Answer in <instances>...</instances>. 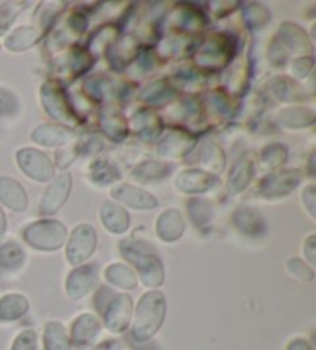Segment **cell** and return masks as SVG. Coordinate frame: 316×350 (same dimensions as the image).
I'll return each mask as SVG.
<instances>
[{
    "label": "cell",
    "instance_id": "49",
    "mask_svg": "<svg viewBox=\"0 0 316 350\" xmlns=\"http://www.w3.org/2000/svg\"><path fill=\"white\" fill-rule=\"evenodd\" d=\"M13 350H36V334L33 330H25L16 338Z\"/></svg>",
    "mask_w": 316,
    "mask_h": 350
},
{
    "label": "cell",
    "instance_id": "2",
    "mask_svg": "<svg viewBox=\"0 0 316 350\" xmlns=\"http://www.w3.org/2000/svg\"><path fill=\"white\" fill-rule=\"evenodd\" d=\"M166 315V301L162 293L150 292L141 298L136 312L135 336L137 340H147L159 330Z\"/></svg>",
    "mask_w": 316,
    "mask_h": 350
},
{
    "label": "cell",
    "instance_id": "44",
    "mask_svg": "<svg viewBox=\"0 0 316 350\" xmlns=\"http://www.w3.org/2000/svg\"><path fill=\"white\" fill-rule=\"evenodd\" d=\"M103 144L102 141L97 136H85L83 139H81V142L77 144V153L79 154H88V156H93L97 154L102 150Z\"/></svg>",
    "mask_w": 316,
    "mask_h": 350
},
{
    "label": "cell",
    "instance_id": "48",
    "mask_svg": "<svg viewBox=\"0 0 316 350\" xmlns=\"http://www.w3.org/2000/svg\"><path fill=\"white\" fill-rule=\"evenodd\" d=\"M269 56H270V62H272L273 65L281 66V65L285 64V60H287L289 51L285 50V48L281 45V42H279L278 39H275V40L272 42Z\"/></svg>",
    "mask_w": 316,
    "mask_h": 350
},
{
    "label": "cell",
    "instance_id": "37",
    "mask_svg": "<svg viewBox=\"0 0 316 350\" xmlns=\"http://www.w3.org/2000/svg\"><path fill=\"white\" fill-rule=\"evenodd\" d=\"M287 161V148L281 144H272V146L265 147L261 153V162L267 168L272 170H279Z\"/></svg>",
    "mask_w": 316,
    "mask_h": 350
},
{
    "label": "cell",
    "instance_id": "30",
    "mask_svg": "<svg viewBox=\"0 0 316 350\" xmlns=\"http://www.w3.org/2000/svg\"><path fill=\"white\" fill-rule=\"evenodd\" d=\"M136 56V44L135 40L127 38L124 40L118 42L110 46L108 50V60L110 64L114 66V68H122L129 62H131V59Z\"/></svg>",
    "mask_w": 316,
    "mask_h": 350
},
{
    "label": "cell",
    "instance_id": "7",
    "mask_svg": "<svg viewBox=\"0 0 316 350\" xmlns=\"http://www.w3.org/2000/svg\"><path fill=\"white\" fill-rule=\"evenodd\" d=\"M97 234L90 224H81L73 230L68 247H66V259L71 264H81L91 256L96 249Z\"/></svg>",
    "mask_w": 316,
    "mask_h": 350
},
{
    "label": "cell",
    "instance_id": "46",
    "mask_svg": "<svg viewBox=\"0 0 316 350\" xmlns=\"http://www.w3.org/2000/svg\"><path fill=\"white\" fill-rule=\"evenodd\" d=\"M14 5L16 3H7L3 5V7H0V36L7 31L8 27L11 25V22L14 21L16 14L22 10V8H13Z\"/></svg>",
    "mask_w": 316,
    "mask_h": 350
},
{
    "label": "cell",
    "instance_id": "47",
    "mask_svg": "<svg viewBox=\"0 0 316 350\" xmlns=\"http://www.w3.org/2000/svg\"><path fill=\"white\" fill-rule=\"evenodd\" d=\"M289 270L295 276L300 278V280H304V281H312L313 280L312 269H308L307 265L301 261V259H290Z\"/></svg>",
    "mask_w": 316,
    "mask_h": 350
},
{
    "label": "cell",
    "instance_id": "28",
    "mask_svg": "<svg viewBox=\"0 0 316 350\" xmlns=\"http://www.w3.org/2000/svg\"><path fill=\"white\" fill-rule=\"evenodd\" d=\"M173 98L174 90L166 79L148 83V85L142 90L141 94V99L150 105H162L166 104V102L172 100Z\"/></svg>",
    "mask_w": 316,
    "mask_h": 350
},
{
    "label": "cell",
    "instance_id": "22",
    "mask_svg": "<svg viewBox=\"0 0 316 350\" xmlns=\"http://www.w3.org/2000/svg\"><path fill=\"white\" fill-rule=\"evenodd\" d=\"M233 224L246 234H261L267 230L265 221L258 210L250 207H239L233 213Z\"/></svg>",
    "mask_w": 316,
    "mask_h": 350
},
{
    "label": "cell",
    "instance_id": "34",
    "mask_svg": "<svg viewBox=\"0 0 316 350\" xmlns=\"http://www.w3.org/2000/svg\"><path fill=\"white\" fill-rule=\"evenodd\" d=\"M200 162H202V165L209 167L210 170L221 172L226 167V158H224L222 150L213 141L204 142L202 150H200Z\"/></svg>",
    "mask_w": 316,
    "mask_h": 350
},
{
    "label": "cell",
    "instance_id": "12",
    "mask_svg": "<svg viewBox=\"0 0 316 350\" xmlns=\"http://www.w3.org/2000/svg\"><path fill=\"white\" fill-rule=\"evenodd\" d=\"M194 147V136L184 130H172L162 139L157 153L168 158H182Z\"/></svg>",
    "mask_w": 316,
    "mask_h": 350
},
{
    "label": "cell",
    "instance_id": "1",
    "mask_svg": "<svg viewBox=\"0 0 316 350\" xmlns=\"http://www.w3.org/2000/svg\"><path fill=\"white\" fill-rule=\"evenodd\" d=\"M120 250L129 261L136 265L145 284L150 287L162 284L163 271L161 261L147 244L139 243V241H122Z\"/></svg>",
    "mask_w": 316,
    "mask_h": 350
},
{
    "label": "cell",
    "instance_id": "43",
    "mask_svg": "<svg viewBox=\"0 0 316 350\" xmlns=\"http://www.w3.org/2000/svg\"><path fill=\"white\" fill-rule=\"evenodd\" d=\"M207 102L211 107L216 114L220 116H228L230 114V107H232V102H230V98L226 93L216 92V93H210L207 96Z\"/></svg>",
    "mask_w": 316,
    "mask_h": 350
},
{
    "label": "cell",
    "instance_id": "52",
    "mask_svg": "<svg viewBox=\"0 0 316 350\" xmlns=\"http://www.w3.org/2000/svg\"><path fill=\"white\" fill-rule=\"evenodd\" d=\"M87 23H88L87 19H85V17L82 14H79V13H75L68 19V27H70L71 31L76 33V34L83 33L85 29H87Z\"/></svg>",
    "mask_w": 316,
    "mask_h": 350
},
{
    "label": "cell",
    "instance_id": "53",
    "mask_svg": "<svg viewBox=\"0 0 316 350\" xmlns=\"http://www.w3.org/2000/svg\"><path fill=\"white\" fill-rule=\"evenodd\" d=\"M304 250L307 253V258L310 261H315V237H308V239L306 241V244H304Z\"/></svg>",
    "mask_w": 316,
    "mask_h": 350
},
{
    "label": "cell",
    "instance_id": "6",
    "mask_svg": "<svg viewBox=\"0 0 316 350\" xmlns=\"http://www.w3.org/2000/svg\"><path fill=\"white\" fill-rule=\"evenodd\" d=\"M16 161L21 170L38 183H48L54 178V167L51 161L39 150L22 148L17 152Z\"/></svg>",
    "mask_w": 316,
    "mask_h": 350
},
{
    "label": "cell",
    "instance_id": "38",
    "mask_svg": "<svg viewBox=\"0 0 316 350\" xmlns=\"http://www.w3.org/2000/svg\"><path fill=\"white\" fill-rule=\"evenodd\" d=\"M105 276L108 281H111L113 284H116L122 288H135L136 287V276L133 271L122 264H114L107 270Z\"/></svg>",
    "mask_w": 316,
    "mask_h": 350
},
{
    "label": "cell",
    "instance_id": "32",
    "mask_svg": "<svg viewBox=\"0 0 316 350\" xmlns=\"http://www.w3.org/2000/svg\"><path fill=\"white\" fill-rule=\"evenodd\" d=\"M272 92L276 94L278 99H281L284 102H296L306 99V96L301 92L300 85L285 76L275 77V79L272 81Z\"/></svg>",
    "mask_w": 316,
    "mask_h": 350
},
{
    "label": "cell",
    "instance_id": "13",
    "mask_svg": "<svg viewBox=\"0 0 316 350\" xmlns=\"http://www.w3.org/2000/svg\"><path fill=\"white\" fill-rule=\"evenodd\" d=\"M0 202L13 212H23L28 207L27 191L14 178L0 176Z\"/></svg>",
    "mask_w": 316,
    "mask_h": 350
},
{
    "label": "cell",
    "instance_id": "5",
    "mask_svg": "<svg viewBox=\"0 0 316 350\" xmlns=\"http://www.w3.org/2000/svg\"><path fill=\"white\" fill-rule=\"evenodd\" d=\"M40 100L44 110L50 114L53 119L64 120V122H73L76 120L75 110L70 105L62 85L56 81L47 82L40 90Z\"/></svg>",
    "mask_w": 316,
    "mask_h": 350
},
{
    "label": "cell",
    "instance_id": "10",
    "mask_svg": "<svg viewBox=\"0 0 316 350\" xmlns=\"http://www.w3.org/2000/svg\"><path fill=\"white\" fill-rule=\"evenodd\" d=\"M111 196L120 204H125L136 210H151L157 207V199L153 195L130 184H119L113 187Z\"/></svg>",
    "mask_w": 316,
    "mask_h": 350
},
{
    "label": "cell",
    "instance_id": "31",
    "mask_svg": "<svg viewBox=\"0 0 316 350\" xmlns=\"http://www.w3.org/2000/svg\"><path fill=\"white\" fill-rule=\"evenodd\" d=\"M28 309V301L22 295H7L0 299V319L13 321L21 318Z\"/></svg>",
    "mask_w": 316,
    "mask_h": 350
},
{
    "label": "cell",
    "instance_id": "23",
    "mask_svg": "<svg viewBox=\"0 0 316 350\" xmlns=\"http://www.w3.org/2000/svg\"><path fill=\"white\" fill-rule=\"evenodd\" d=\"M254 168H253V159L250 156L239 159L232 168L228 176V195H238L242 190H246L248 184L252 183Z\"/></svg>",
    "mask_w": 316,
    "mask_h": 350
},
{
    "label": "cell",
    "instance_id": "33",
    "mask_svg": "<svg viewBox=\"0 0 316 350\" xmlns=\"http://www.w3.org/2000/svg\"><path fill=\"white\" fill-rule=\"evenodd\" d=\"M23 259H25V252L14 241H10L0 247V269H19L23 264Z\"/></svg>",
    "mask_w": 316,
    "mask_h": 350
},
{
    "label": "cell",
    "instance_id": "51",
    "mask_svg": "<svg viewBox=\"0 0 316 350\" xmlns=\"http://www.w3.org/2000/svg\"><path fill=\"white\" fill-rule=\"evenodd\" d=\"M316 190H315V185H307L306 189L302 191V202L306 205L307 212L310 213L312 218H315V208H316Z\"/></svg>",
    "mask_w": 316,
    "mask_h": 350
},
{
    "label": "cell",
    "instance_id": "15",
    "mask_svg": "<svg viewBox=\"0 0 316 350\" xmlns=\"http://www.w3.org/2000/svg\"><path fill=\"white\" fill-rule=\"evenodd\" d=\"M131 317V299L127 295H119L108 304L105 323L111 332H122L127 329Z\"/></svg>",
    "mask_w": 316,
    "mask_h": 350
},
{
    "label": "cell",
    "instance_id": "4",
    "mask_svg": "<svg viewBox=\"0 0 316 350\" xmlns=\"http://www.w3.org/2000/svg\"><path fill=\"white\" fill-rule=\"evenodd\" d=\"M233 51L235 45L227 34H215L209 38L196 54V64L202 68H220L227 65Z\"/></svg>",
    "mask_w": 316,
    "mask_h": 350
},
{
    "label": "cell",
    "instance_id": "21",
    "mask_svg": "<svg viewBox=\"0 0 316 350\" xmlns=\"http://www.w3.org/2000/svg\"><path fill=\"white\" fill-rule=\"evenodd\" d=\"M101 126L105 135L111 139V141L120 142L124 141L127 133H129V125H127V120L119 113L118 108L111 105L105 107L101 113Z\"/></svg>",
    "mask_w": 316,
    "mask_h": 350
},
{
    "label": "cell",
    "instance_id": "25",
    "mask_svg": "<svg viewBox=\"0 0 316 350\" xmlns=\"http://www.w3.org/2000/svg\"><path fill=\"white\" fill-rule=\"evenodd\" d=\"M88 178L93 184L99 187H105L120 180V172L113 162L105 161V159H97L90 167Z\"/></svg>",
    "mask_w": 316,
    "mask_h": 350
},
{
    "label": "cell",
    "instance_id": "36",
    "mask_svg": "<svg viewBox=\"0 0 316 350\" xmlns=\"http://www.w3.org/2000/svg\"><path fill=\"white\" fill-rule=\"evenodd\" d=\"M188 215H190L192 221L198 227L205 226L211 219V216H213V205L207 199H192L188 202Z\"/></svg>",
    "mask_w": 316,
    "mask_h": 350
},
{
    "label": "cell",
    "instance_id": "27",
    "mask_svg": "<svg viewBox=\"0 0 316 350\" xmlns=\"http://www.w3.org/2000/svg\"><path fill=\"white\" fill-rule=\"evenodd\" d=\"M172 22L176 28L182 29V31H196V29L202 28L205 21L204 16L196 8L182 5L181 8H176L172 13Z\"/></svg>",
    "mask_w": 316,
    "mask_h": 350
},
{
    "label": "cell",
    "instance_id": "16",
    "mask_svg": "<svg viewBox=\"0 0 316 350\" xmlns=\"http://www.w3.org/2000/svg\"><path fill=\"white\" fill-rule=\"evenodd\" d=\"M31 139L39 146L62 147L71 142L73 131L56 124H45L31 133Z\"/></svg>",
    "mask_w": 316,
    "mask_h": 350
},
{
    "label": "cell",
    "instance_id": "11",
    "mask_svg": "<svg viewBox=\"0 0 316 350\" xmlns=\"http://www.w3.org/2000/svg\"><path fill=\"white\" fill-rule=\"evenodd\" d=\"M216 176L205 170H185L178 174L174 180L176 189L187 195H199L213 189L216 184Z\"/></svg>",
    "mask_w": 316,
    "mask_h": 350
},
{
    "label": "cell",
    "instance_id": "45",
    "mask_svg": "<svg viewBox=\"0 0 316 350\" xmlns=\"http://www.w3.org/2000/svg\"><path fill=\"white\" fill-rule=\"evenodd\" d=\"M116 38V28L113 27H103L102 29H99L94 34L93 42H91V48H93V51L97 50V48L102 46V48H107L108 44Z\"/></svg>",
    "mask_w": 316,
    "mask_h": 350
},
{
    "label": "cell",
    "instance_id": "35",
    "mask_svg": "<svg viewBox=\"0 0 316 350\" xmlns=\"http://www.w3.org/2000/svg\"><path fill=\"white\" fill-rule=\"evenodd\" d=\"M99 334V323L91 315L79 317L77 321L73 327V335L77 342H88L90 340Z\"/></svg>",
    "mask_w": 316,
    "mask_h": 350
},
{
    "label": "cell",
    "instance_id": "19",
    "mask_svg": "<svg viewBox=\"0 0 316 350\" xmlns=\"http://www.w3.org/2000/svg\"><path fill=\"white\" fill-rule=\"evenodd\" d=\"M131 129L145 141H153L162 131V120L150 108L139 110L131 120Z\"/></svg>",
    "mask_w": 316,
    "mask_h": 350
},
{
    "label": "cell",
    "instance_id": "9",
    "mask_svg": "<svg viewBox=\"0 0 316 350\" xmlns=\"http://www.w3.org/2000/svg\"><path fill=\"white\" fill-rule=\"evenodd\" d=\"M73 187V178L70 173H62L48 185V189L44 191L40 202V213L42 215H53L62 207L66 202V199L70 198Z\"/></svg>",
    "mask_w": 316,
    "mask_h": 350
},
{
    "label": "cell",
    "instance_id": "29",
    "mask_svg": "<svg viewBox=\"0 0 316 350\" xmlns=\"http://www.w3.org/2000/svg\"><path fill=\"white\" fill-rule=\"evenodd\" d=\"M38 40V29L33 27H21L14 29V31L5 39V46L11 51H25L28 48H31Z\"/></svg>",
    "mask_w": 316,
    "mask_h": 350
},
{
    "label": "cell",
    "instance_id": "40",
    "mask_svg": "<svg viewBox=\"0 0 316 350\" xmlns=\"http://www.w3.org/2000/svg\"><path fill=\"white\" fill-rule=\"evenodd\" d=\"M45 342L48 350H68L65 329L59 323H50L47 325Z\"/></svg>",
    "mask_w": 316,
    "mask_h": 350
},
{
    "label": "cell",
    "instance_id": "3",
    "mask_svg": "<svg viewBox=\"0 0 316 350\" xmlns=\"http://www.w3.org/2000/svg\"><path fill=\"white\" fill-rule=\"evenodd\" d=\"M27 243L39 250H57L66 238V228L62 222L42 219L28 226L23 232Z\"/></svg>",
    "mask_w": 316,
    "mask_h": 350
},
{
    "label": "cell",
    "instance_id": "42",
    "mask_svg": "<svg viewBox=\"0 0 316 350\" xmlns=\"http://www.w3.org/2000/svg\"><path fill=\"white\" fill-rule=\"evenodd\" d=\"M21 110V102L10 90L0 87V114L2 116H16Z\"/></svg>",
    "mask_w": 316,
    "mask_h": 350
},
{
    "label": "cell",
    "instance_id": "24",
    "mask_svg": "<svg viewBox=\"0 0 316 350\" xmlns=\"http://www.w3.org/2000/svg\"><path fill=\"white\" fill-rule=\"evenodd\" d=\"M172 173V167L162 161H144L133 170V178L141 183H155V180L166 179Z\"/></svg>",
    "mask_w": 316,
    "mask_h": 350
},
{
    "label": "cell",
    "instance_id": "18",
    "mask_svg": "<svg viewBox=\"0 0 316 350\" xmlns=\"http://www.w3.org/2000/svg\"><path fill=\"white\" fill-rule=\"evenodd\" d=\"M97 278V270L94 265H85V267L76 269L68 276L66 281V293L73 299L82 298L90 292Z\"/></svg>",
    "mask_w": 316,
    "mask_h": 350
},
{
    "label": "cell",
    "instance_id": "41",
    "mask_svg": "<svg viewBox=\"0 0 316 350\" xmlns=\"http://www.w3.org/2000/svg\"><path fill=\"white\" fill-rule=\"evenodd\" d=\"M244 19L248 27L252 29H256L264 27L265 23H269L270 13L267 11V8L263 7V5L250 3L244 8Z\"/></svg>",
    "mask_w": 316,
    "mask_h": 350
},
{
    "label": "cell",
    "instance_id": "17",
    "mask_svg": "<svg viewBox=\"0 0 316 350\" xmlns=\"http://www.w3.org/2000/svg\"><path fill=\"white\" fill-rule=\"evenodd\" d=\"M102 226L111 233H124L129 230L130 216L124 207L113 201H105L101 207Z\"/></svg>",
    "mask_w": 316,
    "mask_h": 350
},
{
    "label": "cell",
    "instance_id": "20",
    "mask_svg": "<svg viewBox=\"0 0 316 350\" xmlns=\"http://www.w3.org/2000/svg\"><path fill=\"white\" fill-rule=\"evenodd\" d=\"M184 219L176 208H168L163 212L156 222V230L161 239L167 243L178 241L184 234Z\"/></svg>",
    "mask_w": 316,
    "mask_h": 350
},
{
    "label": "cell",
    "instance_id": "26",
    "mask_svg": "<svg viewBox=\"0 0 316 350\" xmlns=\"http://www.w3.org/2000/svg\"><path fill=\"white\" fill-rule=\"evenodd\" d=\"M278 122L287 129H304L315 122V113L304 107L284 108L278 113Z\"/></svg>",
    "mask_w": 316,
    "mask_h": 350
},
{
    "label": "cell",
    "instance_id": "39",
    "mask_svg": "<svg viewBox=\"0 0 316 350\" xmlns=\"http://www.w3.org/2000/svg\"><path fill=\"white\" fill-rule=\"evenodd\" d=\"M94 62L93 54H91L87 48L75 46L70 53L68 57V66L75 75H82L87 71Z\"/></svg>",
    "mask_w": 316,
    "mask_h": 350
},
{
    "label": "cell",
    "instance_id": "14",
    "mask_svg": "<svg viewBox=\"0 0 316 350\" xmlns=\"http://www.w3.org/2000/svg\"><path fill=\"white\" fill-rule=\"evenodd\" d=\"M281 45L285 48L287 51L291 53H300V54H306V53H312V42L308 40L306 31L295 25V23L290 22H284L281 25V29H279V34L276 38Z\"/></svg>",
    "mask_w": 316,
    "mask_h": 350
},
{
    "label": "cell",
    "instance_id": "8",
    "mask_svg": "<svg viewBox=\"0 0 316 350\" xmlns=\"http://www.w3.org/2000/svg\"><path fill=\"white\" fill-rule=\"evenodd\" d=\"M301 183V172L282 170L275 174H269L259 183L258 190L261 196L267 199H278L287 196L296 185Z\"/></svg>",
    "mask_w": 316,
    "mask_h": 350
},
{
    "label": "cell",
    "instance_id": "54",
    "mask_svg": "<svg viewBox=\"0 0 316 350\" xmlns=\"http://www.w3.org/2000/svg\"><path fill=\"white\" fill-rule=\"evenodd\" d=\"M5 230H7V218H5L3 210L0 208V238L5 234Z\"/></svg>",
    "mask_w": 316,
    "mask_h": 350
},
{
    "label": "cell",
    "instance_id": "50",
    "mask_svg": "<svg viewBox=\"0 0 316 350\" xmlns=\"http://www.w3.org/2000/svg\"><path fill=\"white\" fill-rule=\"evenodd\" d=\"M313 64H315V60L312 56H304L301 59H296L293 62L295 76L300 77V79L307 77L310 75V71H312V68H313Z\"/></svg>",
    "mask_w": 316,
    "mask_h": 350
}]
</instances>
